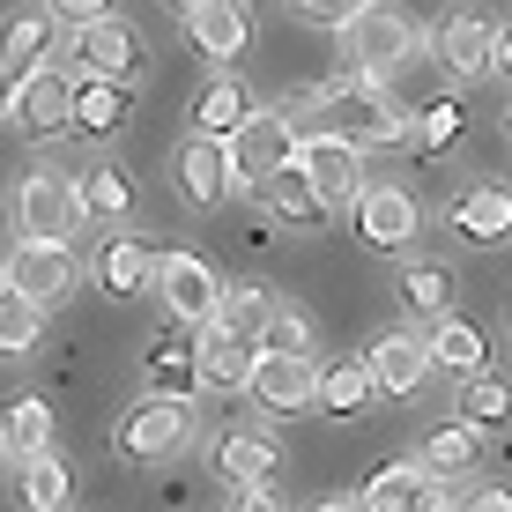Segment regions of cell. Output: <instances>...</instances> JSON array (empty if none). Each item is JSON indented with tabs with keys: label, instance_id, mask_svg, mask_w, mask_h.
I'll return each instance as SVG.
<instances>
[{
	"label": "cell",
	"instance_id": "cell-1",
	"mask_svg": "<svg viewBox=\"0 0 512 512\" xmlns=\"http://www.w3.org/2000/svg\"><path fill=\"white\" fill-rule=\"evenodd\" d=\"M312 112H320V127H312V134H342V141H357V149H409V112H401L379 82H364V75L320 90Z\"/></svg>",
	"mask_w": 512,
	"mask_h": 512
},
{
	"label": "cell",
	"instance_id": "cell-2",
	"mask_svg": "<svg viewBox=\"0 0 512 512\" xmlns=\"http://www.w3.org/2000/svg\"><path fill=\"white\" fill-rule=\"evenodd\" d=\"M423 52V30H416V15H401V8H386V0H372V8L357 15V23H342V60H349V75H364V82H386V75H401Z\"/></svg>",
	"mask_w": 512,
	"mask_h": 512
},
{
	"label": "cell",
	"instance_id": "cell-3",
	"mask_svg": "<svg viewBox=\"0 0 512 512\" xmlns=\"http://www.w3.org/2000/svg\"><path fill=\"white\" fill-rule=\"evenodd\" d=\"M82 223H90V208H82V179H67V171H30V179L15 186V238H30V245H75Z\"/></svg>",
	"mask_w": 512,
	"mask_h": 512
},
{
	"label": "cell",
	"instance_id": "cell-4",
	"mask_svg": "<svg viewBox=\"0 0 512 512\" xmlns=\"http://www.w3.org/2000/svg\"><path fill=\"white\" fill-rule=\"evenodd\" d=\"M193 438V401H171V394H141L127 416H119L112 446L127 453V461H171V453H186Z\"/></svg>",
	"mask_w": 512,
	"mask_h": 512
},
{
	"label": "cell",
	"instance_id": "cell-5",
	"mask_svg": "<svg viewBox=\"0 0 512 512\" xmlns=\"http://www.w3.org/2000/svg\"><path fill=\"white\" fill-rule=\"evenodd\" d=\"M156 297H164V312L179 327H216V312H223V282H216V268H208L193 245L156 260Z\"/></svg>",
	"mask_w": 512,
	"mask_h": 512
},
{
	"label": "cell",
	"instance_id": "cell-6",
	"mask_svg": "<svg viewBox=\"0 0 512 512\" xmlns=\"http://www.w3.org/2000/svg\"><path fill=\"white\" fill-rule=\"evenodd\" d=\"M223 156H231V193L260 186L268 171H282L297 156V119L290 112H253L231 141H223Z\"/></svg>",
	"mask_w": 512,
	"mask_h": 512
},
{
	"label": "cell",
	"instance_id": "cell-7",
	"mask_svg": "<svg viewBox=\"0 0 512 512\" xmlns=\"http://www.w3.org/2000/svg\"><path fill=\"white\" fill-rule=\"evenodd\" d=\"M67 104H75V67L45 60V67H30V75H15L8 119H15L30 141H52V134H67Z\"/></svg>",
	"mask_w": 512,
	"mask_h": 512
},
{
	"label": "cell",
	"instance_id": "cell-8",
	"mask_svg": "<svg viewBox=\"0 0 512 512\" xmlns=\"http://www.w3.org/2000/svg\"><path fill=\"white\" fill-rule=\"evenodd\" d=\"M423 231V201L409 186H357V238L372 253H409Z\"/></svg>",
	"mask_w": 512,
	"mask_h": 512
},
{
	"label": "cell",
	"instance_id": "cell-9",
	"mask_svg": "<svg viewBox=\"0 0 512 512\" xmlns=\"http://www.w3.org/2000/svg\"><path fill=\"white\" fill-rule=\"evenodd\" d=\"M0 282H8V290H23L30 305H67V297H75V253H67V245H15L8 260H0Z\"/></svg>",
	"mask_w": 512,
	"mask_h": 512
},
{
	"label": "cell",
	"instance_id": "cell-10",
	"mask_svg": "<svg viewBox=\"0 0 512 512\" xmlns=\"http://www.w3.org/2000/svg\"><path fill=\"white\" fill-rule=\"evenodd\" d=\"M431 45H438V60H446L453 82H483L490 75V45H498V23H490L483 8H446L438 30H431Z\"/></svg>",
	"mask_w": 512,
	"mask_h": 512
},
{
	"label": "cell",
	"instance_id": "cell-11",
	"mask_svg": "<svg viewBox=\"0 0 512 512\" xmlns=\"http://www.w3.org/2000/svg\"><path fill=\"white\" fill-rule=\"evenodd\" d=\"M245 394H253L260 416H305L312 394H320V372H312V357H268V349H260Z\"/></svg>",
	"mask_w": 512,
	"mask_h": 512
},
{
	"label": "cell",
	"instance_id": "cell-12",
	"mask_svg": "<svg viewBox=\"0 0 512 512\" xmlns=\"http://www.w3.org/2000/svg\"><path fill=\"white\" fill-rule=\"evenodd\" d=\"M297 171H305L312 186H320V201H357L364 186V149L342 134H297Z\"/></svg>",
	"mask_w": 512,
	"mask_h": 512
},
{
	"label": "cell",
	"instance_id": "cell-13",
	"mask_svg": "<svg viewBox=\"0 0 512 512\" xmlns=\"http://www.w3.org/2000/svg\"><path fill=\"white\" fill-rule=\"evenodd\" d=\"M141 379H149V394H171V401H193V394H201V357H193V327L171 320L164 334H149V349H141Z\"/></svg>",
	"mask_w": 512,
	"mask_h": 512
},
{
	"label": "cell",
	"instance_id": "cell-14",
	"mask_svg": "<svg viewBox=\"0 0 512 512\" xmlns=\"http://www.w3.org/2000/svg\"><path fill=\"white\" fill-rule=\"evenodd\" d=\"M193 357H201V394H238L253 379L260 342L238 327H193Z\"/></svg>",
	"mask_w": 512,
	"mask_h": 512
},
{
	"label": "cell",
	"instance_id": "cell-15",
	"mask_svg": "<svg viewBox=\"0 0 512 512\" xmlns=\"http://www.w3.org/2000/svg\"><path fill=\"white\" fill-rule=\"evenodd\" d=\"M216 475L231 490H275L282 475V446L268 431H245V423H231V431L216 438Z\"/></svg>",
	"mask_w": 512,
	"mask_h": 512
},
{
	"label": "cell",
	"instance_id": "cell-16",
	"mask_svg": "<svg viewBox=\"0 0 512 512\" xmlns=\"http://www.w3.org/2000/svg\"><path fill=\"white\" fill-rule=\"evenodd\" d=\"M453 231L468 245H512V186L505 179H475L453 193Z\"/></svg>",
	"mask_w": 512,
	"mask_h": 512
},
{
	"label": "cell",
	"instance_id": "cell-17",
	"mask_svg": "<svg viewBox=\"0 0 512 512\" xmlns=\"http://www.w3.org/2000/svg\"><path fill=\"white\" fill-rule=\"evenodd\" d=\"M127 112H134V90H127V82L75 75V104H67V134H82V141H112L119 127H127Z\"/></svg>",
	"mask_w": 512,
	"mask_h": 512
},
{
	"label": "cell",
	"instance_id": "cell-18",
	"mask_svg": "<svg viewBox=\"0 0 512 512\" xmlns=\"http://www.w3.org/2000/svg\"><path fill=\"white\" fill-rule=\"evenodd\" d=\"M171 179H179L186 193V208H223L231 201V156H223V141H208V134H193L186 149H179V164H171Z\"/></svg>",
	"mask_w": 512,
	"mask_h": 512
},
{
	"label": "cell",
	"instance_id": "cell-19",
	"mask_svg": "<svg viewBox=\"0 0 512 512\" xmlns=\"http://www.w3.org/2000/svg\"><path fill=\"white\" fill-rule=\"evenodd\" d=\"M141 67V38L119 15H104V23L90 30H75V75H104V82H127Z\"/></svg>",
	"mask_w": 512,
	"mask_h": 512
},
{
	"label": "cell",
	"instance_id": "cell-20",
	"mask_svg": "<svg viewBox=\"0 0 512 512\" xmlns=\"http://www.w3.org/2000/svg\"><path fill=\"white\" fill-rule=\"evenodd\" d=\"M186 30H193V45L208 52V60H245V45H253V8L245 0H208V8H193L186 15Z\"/></svg>",
	"mask_w": 512,
	"mask_h": 512
},
{
	"label": "cell",
	"instance_id": "cell-21",
	"mask_svg": "<svg viewBox=\"0 0 512 512\" xmlns=\"http://www.w3.org/2000/svg\"><path fill=\"white\" fill-rule=\"evenodd\" d=\"M52 45H60V15H52V8H15L8 23H0V67H8V75L45 67Z\"/></svg>",
	"mask_w": 512,
	"mask_h": 512
},
{
	"label": "cell",
	"instance_id": "cell-22",
	"mask_svg": "<svg viewBox=\"0 0 512 512\" xmlns=\"http://www.w3.org/2000/svg\"><path fill=\"white\" fill-rule=\"evenodd\" d=\"M372 379H379V394H394V401H416V386L423 372H431V349L416 342V334H379L372 342Z\"/></svg>",
	"mask_w": 512,
	"mask_h": 512
},
{
	"label": "cell",
	"instance_id": "cell-23",
	"mask_svg": "<svg viewBox=\"0 0 512 512\" xmlns=\"http://www.w3.org/2000/svg\"><path fill=\"white\" fill-rule=\"evenodd\" d=\"M401 305H409V320H453V305H461V282H453V268L446 260H409V268H401Z\"/></svg>",
	"mask_w": 512,
	"mask_h": 512
},
{
	"label": "cell",
	"instance_id": "cell-24",
	"mask_svg": "<svg viewBox=\"0 0 512 512\" xmlns=\"http://www.w3.org/2000/svg\"><path fill=\"white\" fill-rule=\"evenodd\" d=\"M156 260H164V253H156L149 238H112L97 253V290L104 297H141L156 282Z\"/></svg>",
	"mask_w": 512,
	"mask_h": 512
},
{
	"label": "cell",
	"instance_id": "cell-25",
	"mask_svg": "<svg viewBox=\"0 0 512 512\" xmlns=\"http://www.w3.org/2000/svg\"><path fill=\"white\" fill-rule=\"evenodd\" d=\"M483 446H490V438L475 431V423H461V416H453V423H438V431L423 438L416 468L431 475V483H453V475H468L475 461H483Z\"/></svg>",
	"mask_w": 512,
	"mask_h": 512
},
{
	"label": "cell",
	"instance_id": "cell-26",
	"mask_svg": "<svg viewBox=\"0 0 512 512\" xmlns=\"http://www.w3.org/2000/svg\"><path fill=\"white\" fill-rule=\"evenodd\" d=\"M260 201H268L282 223H297V231H320V223L334 216V208L320 201V186H312L305 171H297V156H290L282 171H268V179H260Z\"/></svg>",
	"mask_w": 512,
	"mask_h": 512
},
{
	"label": "cell",
	"instance_id": "cell-27",
	"mask_svg": "<svg viewBox=\"0 0 512 512\" xmlns=\"http://www.w3.org/2000/svg\"><path fill=\"white\" fill-rule=\"evenodd\" d=\"M379 401V379H372V364L364 357H342V364H327L320 372V394H312V409H327V416H364Z\"/></svg>",
	"mask_w": 512,
	"mask_h": 512
},
{
	"label": "cell",
	"instance_id": "cell-28",
	"mask_svg": "<svg viewBox=\"0 0 512 512\" xmlns=\"http://www.w3.org/2000/svg\"><path fill=\"white\" fill-rule=\"evenodd\" d=\"M245 119H253V97H245L238 75H216L201 97H193V134H208V141H231Z\"/></svg>",
	"mask_w": 512,
	"mask_h": 512
},
{
	"label": "cell",
	"instance_id": "cell-29",
	"mask_svg": "<svg viewBox=\"0 0 512 512\" xmlns=\"http://www.w3.org/2000/svg\"><path fill=\"white\" fill-rule=\"evenodd\" d=\"M461 423H475L483 438H498V431H512V379L505 372H468L461 379Z\"/></svg>",
	"mask_w": 512,
	"mask_h": 512
},
{
	"label": "cell",
	"instance_id": "cell-30",
	"mask_svg": "<svg viewBox=\"0 0 512 512\" xmlns=\"http://www.w3.org/2000/svg\"><path fill=\"white\" fill-rule=\"evenodd\" d=\"M52 431H60V416H52L45 394H15L8 409H0V438H8V453H23V461L52 446Z\"/></svg>",
	"mask_w": 512,
	"mask_h": 512
},
{
	"label": "cell",
	"instance_id": "cell-31",
	"mask_svg": "<svg viewBox=\"0 0 512 512\" xmlns=\"http://www.w3.org/2000/svg\"><path fill=\"white\" fill-rule=\"evenodd\" d=\"M23 505L30 512H75V468H67L52 446L23 461Z\"/></svg>",
	"mask_w": 512,
	"mask_h": 512
},
{
	"label": "cell",
	"instance_id": "cell-32",
	"mask_svg": "<svg viewBox=\"0 0 512 512\" xmlns=\"http://www.w3.org/2000/svg\"><path fill=\"white\" fill-rule=\"evenodd\" d=\"M461 134H468V104L461 97H431L423 112H409V149H423V156H446Z\"/></svg>",
	"mask_w": 512,
	"mask_h": 512
},
{
	"label": "cell",
	"instance_id": "cell-33",
	"mask_svg": "<svg viewBox=\"0 0 512 512\" xmlns=\"http://www.w3.org/2000/svg\"><path fill=\"white\" fill-rule=\"evenodd\" d=\"M423 490H431V475H423L416 461H386L372 483H364V512H416Z\"/></svg>",
	"mask_w": 512,
	"mask_h": 512
},
{
	"label": "cell",
	"instance_id": "cell-34",
	"mask_svg": "<svg viewBox=\"0 0 512 512\" xmlns=\"http://www.w3.org/2000/svg\"><path fill=\"white\" fill-rule=\"evenodd\" d=\"M423 349H431V364H446V372H461V379L490 364V342H483V327H468V320H438V334H431Z\"/></svg>",
	"mask_w": 512,
	"mask_h": 512
},
{
	"label": "cell",
	"instance_id": "cell-35",
	"mask_svg": "<svg viewBox=\"0 0 512 512\" xmlns=\"http://www.w3.org/2000/svg\"><path fill=\"white\" fill-rule=\"evenodd\" d=\"M45 342V305H30L23 290L0 282V357H30Z\"/></svg>",
	"mask_w": 512,
	"mask_h": 512
},
{
	"label": "cell",
	"instance_id": "cell-36",
	"mask_svg": "<svg viewBox=\"0 0 512 512\" xmlns=\"http://www.w3.org/2000/svg\"><path fill=\"white\" fill-rule=\"evenodd\" d=\"M268 357H312V312L305 305H282L275 297V312L260 320V334H253Z\"/></svg>",
	"mask_w": 512,
	"mask_h": 512
},
{
	"label": "cell",
	"instance_id": "cell-37",
	"mask_svg": "<svg viewBox=\"0 0 512 512\" xmlns=\"http://www.w3.org/2000/svg\"><path fill=\"white\" fill-rule=\"evenodd\" d=\"M82 208H90V223H119L134 208V179L119 164H97V171H82Z\"/></svg>",
	"mask_w": 512,
	"mask_h": 512
},
{
	"label": "cell",
	"instance_id": "cell-38",
	"mask_svg": "<svg viewBox=\"0 0 512 512\" xmlns=\"http://www.w3.org/2000/svg\"><path fill=\"white\" fill-rule=\"evenodd\" d=\"M275 312V290L268 282H231L223 290V312H216V327H238V334H260V320Z\"/></svg>",
	"mask_w": 512,
	"mask_h": 512
},
{
	"label": "cell",
	"instance_id": "cell-39",
	"mask_svg": "<svg viewBox=\"0 0 512 512\" xmlns=\"http://www.w3.org/2000/svg\"><path fill=\"white\" fill-rule=\"evenodd\" d=\"M52 15H60L67 30H90V23H104V15H119V0H45Z\"/></svg>",
	"mask_w": 512,
	"mask_h": 512
},
{
	"label": "cell",
	"instance_id": "cell-40",
	"mask_svg": "<svg viewBox=\"0 0 512 512\" xmlns=\"http://www.w3.org/2000/svg\"><path fill=\"white\" fill-rule=\"evenodd\" d=\"M290 8H297V15H312V23H334V30H342V23H357L372 0H290Z\"/></svg>",
	"mask_w": 512,
	"mask_h": 512
},
{
	"label": "cell",
	"instance_id": "cell-41",
	"mask_svg": "<svg viewBox=\"0 0 512 512\" xmlns=\"http://www.w3.org/2000/svg\"><path fill=\"white\" fill-rule=\"evenodd\" d=\"M416 512H468V490H461V483H431Z\"/></svg>",
	"mask_w": 512,
	"mask_h": 512
},
{
	"label": "cell",
	"instance_id": "cell-42",
	"mask_svg": "<svg viewBox=\"0 0 512 512\" xmlns=\"http://www.w3.org/2000/svg\"><path fill=\"white\" fill-rule=\"evenodd\" d=\"M468 512H512V490L490 483V490H468Z\"/></svg>",
	"mask_w": 512,
	"mask_h": 512
},
{
	"label": "cell",
	"instance_id": "cell-43",
	"mask_svg": "<svg viewBox=\"0 0 512 512\" xmlns=\"http://www.w3.org/2000/svg\"><path fill=\"white\" fill-rule=\"evenodd\" d=\"M223 512H282V505H275V490H231Z\"/></svg>",
	"mask_w": 512,
	"mask_h": 512
},
{
	"label": "cell",
	"instance_id": "cell-44",
	"mask_svg": "<svg viewBox=\"0 0 512 512\" xmlns=\"http://www.w3.org/2000/svg\"><path fill=\"white\" fill-rule=\"evenodd\" d=\"M490 75L512 82V23H498V45H490Z\"/></svg>",
	"mask_w": 512,
	"mask_h": 512
},
{
	"label": "cell",
	"instance_id": "cell-45",
	"mask_svg": "<svg viewBox=\"0 0 512 512\" xmlns=\"http://www.w3.org/2000/svg\"><path fill=\"white\" fill-rule=\"evenodd\" d=\"M312 512H364V498H327V505H312Z\"/></svg>",
	"mask_w": 512,
	"mask_h": 512
},
{
	"label": "cell",
	"instance_id": "cell-46",
	"mask_svg": "<svg viewBox=\"0 0 512 512\" xmlns=\"http://www.w3.org/2000/svg\"><path fill=\"white\" fill-rule=\"evenodd\" d=\"M8 104H15V75L0 67V119H8Z\"/></svg>",
	"mask_w": 512,
	"mask_h": 512
},
{
	"label": "cell",
	"instance_id": "cell-47",
	"mask_svg": "<svg viewBox=\"0 0 512 512\" xmlns=\"http://www.w3.org/2000/svg\"><path fill=\"white\" fill-rule=\"evenodd\" d=\"M171 8H179V15H193V8H208V0H171Z\"/></svg>",
	"mask_w": 512,
	"mask_h": 512
},
{
	"label": "cell",
	"instance_id": "cell-48",
	"mask_svg": "<svg viewBox=\"0 0 512 512\" xmlns=\"http://www.w3.org/2000/svg\"><path fill=\"white\" fill-rule=\"evenodd\" d=\"M505 134H512V112H505Z\"/></svg>",
	"mask_w": 512,
	"mask_h": 512
},
{
	"label": "cell",
	"instance_id": "cell-49",
	"mask_svg": "<svg viewBox=\"0 0 512 512\" xmlns=\"http://www.w3.org/2000/svg\"><path fill=\"white\" fill-rule=\"evenodd\" d=\"M0 453H8V438H0Z\"/></svg>",
	"mask_w": 512,
	"mask_h": 512
}]
</instances>
